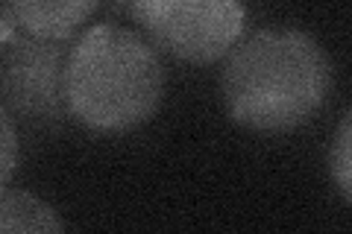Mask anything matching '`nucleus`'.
Instances as JSON below:
<instances>
[{
	"instance_id": "obj_4",
	"label": "nucleus",
	"mask_w": 352,
	"mask_h": 234,
	"mask_svg": "<svg viewBox=\"0 0 352 234\" xmlns=\"http://www.w3.org/2000/svg\"><path fill=\"white\" fill-rule=\"evenodd\" d=\"M68 41L32 36L9 21V32L0 36V103L9 115L38 126H56L68 117Z\"/></svg>"
},
{
	"instance_id": "obj_5",
	"label": "nucleus",
	"mask_w": 352,
	"mask_h": 234,
	"mask_svg": "<svg viewBox=\"0 0 352 234\" xmlns=\"http://www.w3.org/2000/svg\"><path fill=\"white\" fill-rule=\"evenodd\" d=\"M100 0H0L3 18L41 38L68 41L94 15Z\"/></svg>"
},
{
	"instance_id": "obj_2",
	"label": "nucleus",
	"mask_w": 352,
	"mask_h": 234,
	"mask_svg": "<svg viewBox=\"0 0 352 234\" xmlns=\"http://www.w3.org/2000/svg\"><path fill=\"white\" fill-rule=\"evenodd\" d=\"M164 97V65L147 36L94 24L68 47L65 106L91 132H126L156 115Z\"/></svg>"
},
{
	"instance_id": "obj_8",
	"label": "nucleus",
	"mask_w": 352,
	"mask_h": 234,
	"mask_svg": "<svg viewBox=\"0 0 352 234\" xmlns=\"http://www.w3.org/2000/svg\"><path fill=\"white\" fill-rule=\"evenodd\" d=\"M18 167V129H15V117L9 115L0 103V194L6 191L9 179H12Z\"/></svg>"
},
{
	"instance_id": "obj_6",
	"label": "nucleus",
	"mask_w": 352,
	"mask_h": 234,
	"mask_svg": "<svg viewBox=\"0 0 352 234\" xmlns=\"http://www.w3.org/2000/svg\"><path fill=\"white\" fill-rule=\"evenodd\" d=\"M65 222L30 194H0V231H62Z\"/></svg>"
},
{
	"instance_id": "obj_9",
	"label": "nucleus",
	"mask_w": 352,
	"mask_h": 234,
	"mask_svg": "<svg viewBox=\"0 0 352 234\" xmlns=\"http://www.w3.org/2000/svg\"><path fill=\"white\" fill-rule=\"evenodd\" d=\"M118 3L124 6V9H132V3H135V0H118Z\"/></svg>"
},
{
	"instance_id": "obj_3",
	"label": "nucleus",
	"mask_w": 352,
	"mask_h": 234,
	"mask_svg": "<svg viewBox=\"0 0 352 234\" xmlns=\"http://www.w3.org/2000/svg\"><path fill=\"white\" fill-rule=\"evenodd\" d=\"M156 50L188 65L226 59L244 36V0H135L129 9Z\"/></svg>"
},
{
	"instance_id": "obj_1",
	"label": "nucleus",
	"mask_w": 352,
	"mask_h": 234,
	"mask_svg": "<svg viewBox=\"0 0 352 234\" xmlns=\"http://www.w3.org/2000/svg\"><path fill=\"white\" fill-rule=\"evenodd\" d=\"M332 91V62L302 30H258L226 53L223 106L252 132H291L308 124Z\"/></svg>"
},
{
	"instance_id": "obj_7",
	"label": "nucleus",
	"mask_w": 352,
	"mask_h": 234,
	"mask_svg": "<svg viewBox=\"0 0 352 234\" xmlns=\"http://www.w3.org/2000/svg\"><path fill=\"white\" fill-rule=\"evenodd\" d=\"M352 126H349V115L340 120L338 138H335V150H332V173L338 182V191L344 196V202L352 199Z\"/></svg>"
}]
</instances>
